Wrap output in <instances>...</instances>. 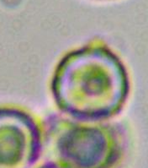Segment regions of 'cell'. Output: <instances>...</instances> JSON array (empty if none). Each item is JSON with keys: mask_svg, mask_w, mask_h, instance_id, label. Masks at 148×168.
<instances>
[{"mask_svg": "<svg viewBox=\"0 0 148 168\" xmlns=\"http://www.w3.org/2000/svg\"><path fill=\"white\" fill-rule=\"evenodd\" d=\"M41 128L23 109L0 107V168H31L41 155Z\"/></svg>", "mask_w": 148, "mask_h": 168, "instance_id": "obj_3", "label": "cell"}, {"mask_svg": "<svg viewBox=\"0 0 148 168\" xmlns=\"http://www.w3.org/2000/svg\"><path fill=\"white\" fill-rule=\"evenodd\" d=\"M51 90L65 115L100 122L121 111L130 82L119 57L105 45L92 42L61 58L53 73Z\"/></svg>", "mask_w": 148, "mask_h": 168, "instance_id": "obj_1", "label": "cell"}, {"mask_svg": "<svg viewBox=\"0 0 148 168\" xmlns=\"http://www.w3.org/2000/svg\"><path fill=\"white\" fill-rule=\"evenodd\" d=\"M41 155L58 168H112L121 155L117 126L53 113L41 122Z\"/></svg>", "mask_w": 148, "mask_h": 168, "instance_id": "obj_2", "label": "cell"}, {"mask_svg": "<svg viewBox=\"0 0 148 168\" xmlns=\"http://www.w3.org/2000/svg\"><path fill=\"white\" fill-rule=\"evenodd\" d=\"M31 168H58L56 167V166L52 165V164H51V163H48V162H44L43 164L41 165L37 166H33V167Z\"/></svg>", "mask_w": 148, "mask_h": 168, "instance_id": "obj_4", "label": "cell"}]
</instances>
